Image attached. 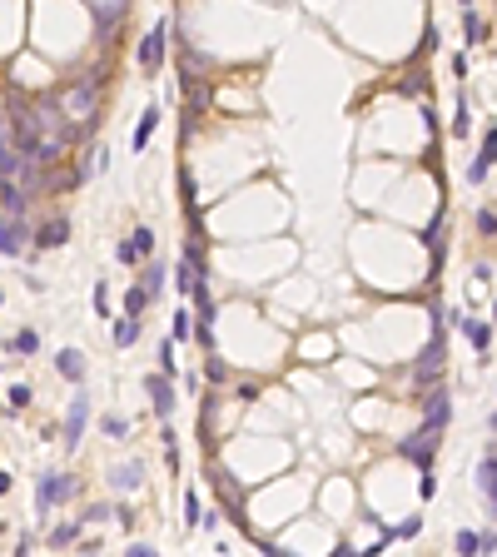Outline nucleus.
I'll return each instance as SVG.
<instances>
[{
  "mask_svg": "<svg viewBox=\"0 0 497 557\" xmlns=\"http://www.w3.org/2000/svg\"><path fill=\"white\" fill-rule=\"evenodd\" d=\"M11 140L15 149L40 164V159H55L60 154V145L70 140V125H65V109L60 105H20L11 115Z\"/></svg>",
  "mask_w": 497,
  "mask_h": 557,
  "instance_id": "1",
  "label": "nucleus"
},
{
  "mask_svg": "<svg viewBox=\"0 0 497 557\" xmlns=\"http://www.w3.org/2000/svg\"><path fill=\"white\" fill-rule=\"evenodd\" d=\"M164 55H170V25H154L144 40H139V70L144 75H159V65H164Z\"/></svg>",
  "mask_w": 497,
  "mask_h": 557,
  "instance_id": "2",
  "label": "nucleus"
},
{
  "mask_svg": "<svg viewBox=\"0 0 497 557\" xmlns=\"http://www.w3.org/2000/svg\"><path fill=\"white\" fill-rule=\"evenodd\" d=\"M437 438H443V428L423 423V428H418V438H403V443H398V453H403V458H413L418 468H433V443H437Z\"/></svg>",
  "mask_w": 497,
  "mask_h": 557,
  "instance_id": "3",
  "label": "nucleus"
},
{
  "mask_svg": "<svg viewBox=\"0 0 497 557\" xmlns=\"http://www.w3.org/2000/svg\"><path fill=\"white\" fill-rule=\"evenodd\" d=\"M30 244H35V234L25 229L20 214H6V219H0V254H25Z\"/></svg>",
  "mask_w": 497,
  "mask_h": 557,
  "instance_id": "4",
  "label": "nucleus"
},
{
  "mask_svg": "<svg viewBox=\"0 0 497 557\" xmlns=\"http://www.w3.org/2000/svg\"><path fill=\"white\" fill-rule=\"evenodd\" d=\"M75 492V478L70 473H40V513H50L55 503H65Z\"/></svg>",
  "mask_w": 497,
  "mask_h": 557,
  "instance_id": "5",
  "label": "nucleus"
},
{
  "mask_svg": "<svg viewBox=\"0 0 497 557\" xmlns=\"http://www.w3.org/2000/svg\"><path fill=\"white\" fill-rule=\"evenodd\" d=\"M85 423H90V394L80 388V394L70 398V408H65V448H80V433H85Z\"/></svg>",
  "mask_w": 497,
  "mask_h": 557,
  "instance_id": "6",
  "label": "nucleus"
},
{
  "mask_svg": "<svg viewBox=\"0 0 497 557\" xmlns=\"http://www.w3.org/2000/svg\"><path fill=\"white\" fill-rule=\"evenodd\" d=\"M492 164H497V130H487V135H482V154L468 164V184H472V189L492 175Z\"/></svg>",
  "mask_w": 497,
  "mask_h": 557,
  "instance_id": "7",
  "label": "nucleus"
},
{
  "mask_svg": "<svg viewBox=\"0 0 497 557\" xmlns=\"http://www.w3.org/2000/svg\"><path fill=\"white\" fill-rule=\"evenodd\" d=\"M144 388H149V398H154V413H159V418H170V413H175V383H170V373H164V378L149 373Z\"/></svg>",
  "mask_w": 497,
  "mask_h": 557,
  "instance_id": "8",
  "label": "nucleus"
},
{
  "mask_svg": "<svg viewBox=\"0 0 497 557\" xmlns=\"http://www.w3.org/2000/svg\"><path fill=\"white\" fill-rule=\"evenodd\" d=\"M448 318H453V323H458V328L468 333V344L477 349V358H487V344H492V328H487V323H477V318H463L458 309H453Z\"/></svg>",
  "mask_w": 497,
  "mask_h": 557,
  "instance_id": "9",
  "label": "nucleus"
},
{
  "mask_svg": "<svg viewBox=\"0 0 497 557\" xmlns=\"http://www.w3.org/2000/svg\"><path fill=\"white\" fill-rule=\"evenodd\" d=\"M95 90H100V75H90L80 90H70V100H65V115H95Z\"/></svg>",
  "mask_w": 497,
  "mask_h": 557,
  "instance_id": "10",
  "label": "nucleus"
},
{
  "mask_svg": "<svg viewBox=\"0 0 497 557\" xmlns=\"http://www.w3.org/2000/svg\"><path fill=\"white\" fill-rule=\"evenodd\" d=\"M448 413H453V398H448V388H437V394H428V418L433 428H448Z\"/></svg>",
  "mask_w": 497,
  "mask_h": 557,
  "instance_id": "11",
  "label": "nucleus"
},
{
  "mask_svg": "<svg viewBox=\"0 0 497 557\" xmlns=\"http://www.w3.org/2000/svg\"><path fill=\"white\" fill-rule=\"evenodd\" d=\"M0 209H6V214H25V189L15 180H6V175H0Z\"/></svg>",
  "mask_w": 497,
  "mask_h": 557,
  "instance_id": "12",
  "label": "nucleus"
},
{
  "mask_svg": "<svg viewBox=\"0 0 497 557\" xmlns=\"http://www.w3.org/2000/svg\"><path fill=\"white\" fill-rule=\"evenodd\" d=\"M55 368H60V378H70V383L85 378V358H80L75 349H60V354H55Z\"/></svg>",
  "mask_w": 497,
  "mask_h": 557,
  "instance_id": "13",
  "label": "nucleus"
},
{
  "mask_svg": "<svg viewBox=\"0 0 497 557\" xmlns=\"http://www.w3.org/2000/svg\"><path fill=\"white\" fill-rule=\"evenodd\" d=\"M65 239H70V224H65V219H50V224L35 234V244H40V249H60Z\"/></svg>",
  "mask_w": 497,
  "mask_h": 557,
  "instance_id": "14",
  "label": "nucleus"
},
{
  "mask_svg": "<svg viewBox=\"0 0 497 557\" xmlns=\"http://www.w3.org/2000/svg\"><path fill=\"white\" fill-rule=\"evenodd\" d=\"M497 547V532H458V552H492Z\"/></svg>",
  "mask_w": 497,
  "mask_h": 557,
  "instance_id": "15",
  "label": "nucleus"
},
{
  "mask_svg": "<svg viewBox=\"0 0 497 557\" xmlns=\"http://www.w3.org/2000/svg\"><path fill=\"white\" fill-rule=\"evenodd\" d=\"M154 130H159V105H149V109H144V115H139V130H135V149H144Z\"/></svg>",
  "mask_w": 497,
  "mask_h": 557,
  "instance_id": "16",
  "label": "nucleus"
},
{
  "mask_svg": "<svg viewBox=\"0 0 497 557\" xmlns=\"http://www.w3.org/2000/svg\"><path fill=\"white\" fill-rule=\"evenodd\" d=\"M135 339H139V314H125V318L115 323V344H120V349H130Z\"/></svg>",
  "mask_w": 497,
  "mask_h": 557,
  "instance_id": "17",
  "label": "nucleus"
},
{
  "mask_svg": "<svg viewBox=\"0 0 497 557\" xmlns=\"http://www.w3.org/2000/svg\"><path fill=\"white\" fill-rule=\"evenodd\" d=\"M477 40H487V25L472 15V6L463 11V45H477Z\"/></svg>",
  "mask_w": 497,
  "mask_h": 557,
  "instance_id": "18",
  "label": "nucleus"
},
{
  "mask_svg": "<svg viewBox=\"0 0 497 557\" xmlns=\"http://www.w3.org/2000/svg\"><path fill=\"white\" fill-rule=\"evenodd\" d=\"M472 229H477L482 239H497V209H477V214H472Z\"/></svg>",
  "mask_w": 497,
  "mask_h": 557,
  "instance_id": "19",
  "label": "nucleus"
},
{
  "mask_svg": "<svg viewBox=\"0 0 497 557\" xmlns=\"http://www.w3.org/2000/svg\"><path fill=\"white\" fill-rule=\"evenodd\" d=\"M109 483H115V488H139V483H144V468H135V463H130V468H115V473H109Z\"/></svg>",
  "mask_w": 497,
  "mask_h": 557,
  "instance_id": "20",
  "label": "nucleus"
},
{
  "mask_svg": "<svg viewBox=\"0 0 497 557\" xmlns=\"http://www.w3.org/2000/svg\"><path fill=\"white\" fill-rule=\"evenodd\" d=\"M149 299H154V294H149L144 284H135V289L125 294V314H144V309H149Z\"/></svg>",
  "mask_w": 497,
  "mask_h": 557,
  "instance_id": "21",
  "label": "nucleus"
},
{
  "mask_svg": "<svg viewBox=\"0 0 497 557\" xmlns=\"http://www.w3.org/2000/svg\"><path fill=\"white\" fill-rule=\"evenodd\" d=\"M100 428H104V438H130V418H115V413H109Z\"/></svg>",
  "mask_w": 497,
  "mask_h": 557,
  "instance_id": "22",
  "label": "nucleus"
},
{
  "mask_svg": "<svg viewBox=\"0 0 497 557\" xmlns=\"http://www.w3.org/2000/svg\"><path fill=\"white\" fill-rule=\"evenodd\" d=\"M75 537H80V523H65V528H55V532H50V542H55V547H70Z\"/></svg>",
  "mask_w": 497,
  "mask_h": 557,
  "instance_id": "23",
  "label": "nucleus"
},
{
  "mask_svg": "<svg viewBox=\"0 0 497 557\" xmlns=\"http://www.w3.org/2000/svg\"><path fill=\"white\" fill-rule=\"evenodd\" d=\"M199 518H204V508H199V492H189V497H184V528H199Z\"/></svg>",
  "mask_w": 497,
  "mask_h": 557,
  "instance_id": "24",
  "label": "nucleus"
},
{
  "mask_svg": "<svg viewBox=\"0 0 497 557\" xmlns=\"http://www.w3.org/2000/svg\"><path fill=\"white\" fill-rule=\"evenodd\" d=\"M139 284H144L149 294H159V289H164V269H159V264H149V269H144V278H139Z\"/></svg>",
  "mask_w": 497,
  "mask_h": 557,
  "instance_id": "25",
  "label": "nucleus"
},
{
  "mask_svg": "<svg viewBox=\"0 0 497 557\" xmlns=\"http://www.w3.org/2000/svg\"><path fill=\"white\" fill-rule=\"evenodd\" d=\"M35 349H40L35 328H20V333H15V354H35Z\"/></svg>",
  "mask_w": 497,
  "mask_h": 557,
  "instance_id": "26",
  "label": "nucleus"
},
{
  "mask_svg": "<svg viewBox=\"0 0 497 557\" xmlns=\"http://www.w3.org/2000/svg\"><path fill=\"white\" fill-rule=\"evenodd\" d=\"M194 333V318H189V309H175V339H189Z\"/></svg>",
  "mask_w": 497,
  "mask_h": 557,
  "instance_id": "27",
  "label": "nucleus"
},
{
  "mask_svg": "<svg viewBox=\"0 0 497 557\" xmlns=\"http://www.w3.org/2000/svg\"><path fill=\"white\" fill-rule=\"evenodd\" d=\"M453 135H472V120H468V100H458V120H453Z\"/></svg>",
  "mask_w": 497,
  "mask_h": 557,
  "instance_id": "28",
  "label": "nucleus"
},
{
  "mask_svg": "<svg viewBox=\"0 0 497 557\" xmlns=\"http://www.w3.org/2000/svg\"><path fill=\"white\" fill-rule=\"evenodd\" d=\"M135 249H139V259L154 254V229H135Z\"/></svg>",
  "mask_w": 497,
  "mask_h": 557,
  "instance_id": "29",
  "label": "nucleus"
},
{
  "mask_svg": "<svg viewBox=\"0 0 497 557\" xmlns=\"http://www.w3.org/2000/svg\"><path fill=\"white\" fill-rule=\"evenodd\" d=\"M95 314H109V284H104V278L95 284Z\"/></svg>",
  "mask_w": 497,
  "mask_h": 557,
  "instance_id": "30",
  "label": "nucleus"
},
{
  "mask_svg": "<svg viewBox=\"0 0 497 557\" xmlns=\"http://www.w3.org/2000/svg\"><path fill=\"white\" fill-rule=\"evenodd\" d=\"M115 254H120V264H139V249H135V239H125Z\"/></svg>",
  "mask_w": 497,
  "mask_h": 557,
  "instance_id": "31",
  "label": "nucleus"
},
{
  "mask_svg": "<svg viewBox=\"0 0 497 557\" xmlns=\"http://www.w3.org/2000/svg\"><path fill=\"white\" fill-rule=\"evenodd\" d=\"M30 398H35V394H30V388H25V383H20V388H11V403H15V408H25Z\"/></svg>",
  "mask_w": 497,
  "mask_h": 557,
  "instance_id": "32",
  "label": "nucleus"
},
{
  "mask_svg": "<svg viewBox=\"0 0 497 557\" xmlns=\"http://www.w3.org/2000/svg\"><path fill=\"white\" fill-rule=\"evenodd\" d=\"M159 363H164V373H175V344H164V349H159Z\"/></svg>",
  "mask_w": 497,
  "mask_h": 557,
  "instance_id": "33",
  "label": "nucleus"
},
{
  "mask_svg": "<svg viewBox=\"0 0 497 557\" xmlns=\"http://www.w3.org/2000/svg\"><path fill=\"white\" fill-rule=\"evenodd\" d=\"M418 528H423V523H418V518H408V523H403V528H398V532H388V537H413V532H418Z\"/></svg>",
  "mask_w": 497,
  "mask_h": 557,
  "instance_id": "34",
  "label": "nucleus"
},
{
  "mask_svg": "<svg viewBox=\"0 0 497 557\" xmlns=\"http://www.w3.org/2000/svg\"><path fill=\"white\" fill-rule=\"evenodd\" d=\"M0 492H11V473H0Z\"/></svg>",
  "mask_w": 497,
  "mask_h": 557,
  "instance_id": "35",
  "label": "nucleus"
},
{
  "mask_svg": "<svg viewBox=\"0 0 497 557\" xmlns=\"http://www.w3.org/2000/svg\"><path fill=\"white\" fill-rule=\"evenodd\" d=\"M458 6H463V11H468V6H472V0H458Z\"/></svg>",
  "mask_w": 497,
  "mask_h": 557,
  "instance_id": "36",
  "label": "nucleus"
},
{
  "mask_svg": "<svg viewBox=\"0 0 497 557\" xmlns=\"http://www.w3.org/2000/svg\"><path fill=\"white\" fill-rule=\"evenodd\" d=\"M492 318H497V304H492Z\"/></svg>",
  "mask_w": 497,
  "mask_h": 557,
  "instance_id": "37",
  "label": "nucleus"
}]
</instances>
